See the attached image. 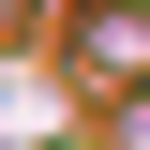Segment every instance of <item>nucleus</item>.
I'll return each mask as SVG.
<instances>
[{"label": "nucleus", "instance_id": "1", "mask_svg": "<svg viewBox=\"0 0 150 150\" xmlns=\"http://www.w3.org/2000/svg\"><path fill=\"white\" fill-rule=\"evenodd\" d=\"M120 135H135V150H150V105H135V120H120Z\"/></svg>", "mask_w": 150, "mask_h": 150}]
</instances>
